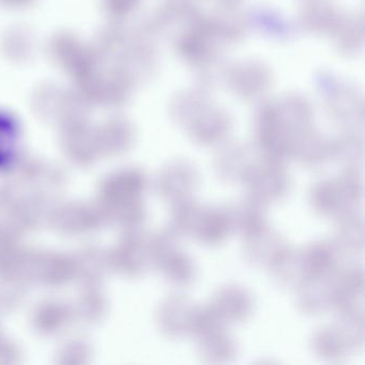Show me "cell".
<instances>
[{
  "instance_id": "cell-1",
  "label": "cell",
  "mask_w": 365,
  "mask_h": 365,
  "mask_svg": "<svg viewBox=\"0 0 365 365\" xmlns=\"http://www.w3.org/2000/svg\"><path fill=\"white\" fill-rule=\"evenodd\" d=\"M361 196V175L356 170H345L336 178L317 181L309 190V200L316 212L339 219L354 211Z\"/></svg>"
},
{
  "instance_id": "cell-2",
  "label": "cell",
  "mask_w": 365,
  "mask_h": 365,
  "mask_svg": "<svg viewBox=\"0 0 365 365\" xmlns=\"http://www.w3.org/2000/svg\"><path fill=\"white\" fill-rule=\"evenodd\" d=\"M250 195L268 206L284 200L289 193L290 179L281 162L264 160L256 163L245 181Z\"/></svg>"
},
{
  "instance_id": "cell-3",
  "label": "cell",
  "mask_w": 365,
  "mask_h": 365,
  "mask_svg": "<svg viewBox=\"0 0 365 365\" xmlns=\"http://www.w3.org/2000/svg\"><path fill=\"white\" fill-rule=\"evenodd\" d=\"M200 185L197 170L187 161L166 164L158 176L157 190L166 202H173L192 197Z\"/></svg>"
},
{
  "instance_id": "cell-4",
  "label": "cell",
  "mask_w": 365,
  "mask_h": 365,
  "mask_svg": "<svg viewBox=\"0 0 365 365\" xmlns=\"http://www.w3.org/2000/svg\"><path fill=\"white\" fill-rule=\"evenodd\" d=\"M224 326L245 322L254 309L253 297L249 290L238 285H227L217 290L210 302Z\"/></svg>"
},
{
  "instance_id": "cell-5",
  "label": "cell",
  "mask_w": 365,
  "mask_h": 365,
  "mask_svg": "<svg viewBox=\"0 0 365 365\" xmlns=\"http://www.w3.org/2000/svg\"><path fill=\"white\" fill-rule=\"evenodd\" d=\"M287 247L283 237L267 225L245 237L243 253L253 266L269 268Z\"/></svg>"
},
{
  "instance_id": "cell-6",
  "label": "cell",
  "mask_w": 365,
  "mask_h": 365,
  "mask_svg": "<svg viewBox=\"0 0 365 365\" xmlns=\"http://www.w3.org/2000/svg\"><path fill=\"white\" fill-rule=\"evenodd\" d=\"M194 307V303L182 294L164 299L158 312V324L164 335L170 339L187 336Z\"/></svg>"
},
{
  "instance_id": "cell-7",
  "label": "cell",
  "mask_w": 365,
  "mask_h": 365,
  "mask_svg": "<svg viewBox=\"0 0 365 365\" xmlns=\"http://www.w3.org/2000/svg\"><path fill=\"white\" fill-rule=\"evenodd\" d=\"M296 301L300 311L309 315H320L334 305V292L327 277H307L296 288Z\"/></svg>"
},
{
  "instance_id": "cell-8",
  "label": "cell",
  "mask_w": 365,
  "mask_h": 365,
  "mask_svg": "<svg viewBox=\"0 0 365 365\" xmlns=\"http://www.w3.org/2000/svg\"><path fill=\"white\" fill-rule=\"evenodd\" d=\"M232 232L230 207H202L193 237L207 245L223 242Z\"/></svg>"
},
{
  "instance_id": "cell-9",
  "label": "cell",
  "mask_w": 365,
  "mask_h": 365,
  "mask_svg": "<svg viewBox=\"0 0 365 365\" xmlns=\"http://www.w3.org/2000/svg\"><path fill=\"white\" fill-rule=\"evenodd\" d=\"M311 347L314 354L324 360H339L354 351L339 322L320 327L312 335Z\"/></svg>"
},
{
  "instance_id": "cell-10",
  "label": "cell",
  "mask_w": 365,
  "mask_h": 365,
  "mask_svg": "<svg viewBox=\"0 0 365 365\" xmlns=\"http://www.w3.org/2000/svg\"><path fill=\"white\" fill-rule=\"evenodd\" d=\"M232 230L245 237L267 226V205L247 194L230 206Z\"/></svg>"
},
{
  "instance_id": "cell-11",
  "label": "cell",
  "mask_w": 365,
  "mask_h": 365,
  "mask_svg": "<svg viewBox=\"0 0 365 365\" xmlns=\"http://www.w3.org/2000/svg\"><path fill=\"white\" fill-rule=\"evenodd\" d=\"M339 251L333 241L318 240L301 250L307 277H327L337 267Z\"/></svg>"
},
{
  "instance_id": "cell-12",
  "label": "cell",
  "mask_w": 365,
  "mask_h": 365,
  "mask_svg": "<svg viewBox=\"0 0 365 365\" xmlns=\"http://www.w3.org/2000/svg\"><path fill=\"white\" fill-rule=\"evenodd\" d=\"M268 269L272 281L283 289H296L307 277L300 251L289 247Z\"/></svg>"
},
{
  "instance_id": "cell-13",
  "label": "cell",
  "mask_w": 365,
  "mask_h": 365,
  "mask_svg": "<svg viewBox=\"0 0 365 365\" xmlns=\"http://www.w3.org/2000/svg\"><path fill=\"white\" fill-rule=\"evenodd\" d=\"M257 162L247 150L232 148L224 150L215 158V170L226 182H243Z\"/></svg>"
},
{
  "instance_id": "cell-14",
  "label": "cell",
  "mask_w": 365,
  "mask_h": 365,
  "mask_svg": "<svg viewBox=\"0 0 365 365\" xmlns=\"http://www.w3.org/2000/svg\"><path fill=\"white\" fill-rule=\"evenodd\" d=\"M332 241L339 252L360 253L364 245V223L362 217L356 215L354 211L339 217Z\"/></svg>"
},
{
  "instance_id": "cell-15",
  "label": "cell",
  "mask_w": 365,
  "mask_h": 365,
  "mask_svg": "<svg viewBox=\"0 0 365 365\" xmlns=\"http://www.w3.org/2000/svg\"><path fill=\"white\" fill-rule=\"evenodd\" d=\"M197 341L200 356L207 362H228L236 356V341L226 333L224 328L200 337Z\"/></svg>"
},
{
  "instance_id": "cell-16",
  "label": "cell",
  "mask_w": 365,
  "mask_h": 365,
  "mask_svg": "<svg viewBox=\"0 0 365 365\" xmlns=\"http://www.w3.org/2000/svg\"><path fill=\"white\" fill-rule=\"evenodd\" d=\"M160 268L163 270L166 281L177 288L189 287L197 275L195 262L181 250L164 260Z\"/></svg>"
},
{
  "instance_id": "cell-17",
  "label": "cell",
  "mask_w": 365,
  "mask_h": 365,
  "mask_svg": "<svg viewBox=\"0 0 365 365\" xmlns=\"http://www.w3.org/2000/svg\"><path fill=\"white\" fill-rule=\"evenodd\" d=\"M172 205V215L168 227L172 228L179 237H193L202 206L196 202L193 197L178 200Z\"/></svg>"
},
{
  "instance_id": "cell-18",
  "label": "cell",
  "mask_w": 365,
  "mask_h": 365,
  "mask_svg": "<svg viewBox=\"0 0 365 365\" xmlns=\"http://www.w3.org/2000/svg\"><path fill=\"white\" fill-rule=\"evenodd\" d=\"M179 238L180 237L170 227L165 228L163 232L157 235L153 240L151 252L158 266L160 267L164 260L168 259L170 255L180 250Z\"/></svg>"
}]
</instances>
